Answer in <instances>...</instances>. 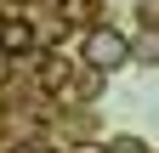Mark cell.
<instances>
[{"mask_svg":"<svg viewBox=\"0 0 159 153\" xmlns=\"http://www.w3.org/2000/svg\"><path fill=\"white\" fill-rule=\"evenodd\" d=\"M46 6H68V0H46Z\"/></svg>","mask_w":159,"mask_h":153,"instance_id":"cell-7","label":"cell"},{"mask_svg":"<svg viewBox=\"0 0 159 153\" xmlns=\"http://www.w3.org/2000/svg\"><path fill=\"white\" fill-rule=\"evenodd\" d=\"M6 74H11V57H6V51H0V85H6Z\"/></svg>","mask_w":159,"mask_h":153,"instance_id":"cell-6","label":"cell"},{"mask_svg":"<svg viewBox=\"0 0 159 153\" xmlns=\"http://www.w3.org/2000/svg\"><path fill=\"white\" fill-rule=\"evenodd\" d=\"M68 68H74V63H63V57L51 51L46 68H40V85H46V91H63V85H68Z\"/></svg>","mask_w":159,"mask_h":153,"instance_id":"cell-3","label":"cell"},{"mask_svg":"<svg viewBox=\"0 0 159 153\" xmlns=\"http://www.w3.org/2000/svg\"><path fill=\"white\" fill-rule=\"evenodd\" d=\"M0 153H40V147H29V142H11V147H0Z\"/></svg>","mask_w":159,"mask_h":153,"instance_id":"cell-5","label":"cell"},{"mask_svg":"<svg viewBox=\"0 0 159 153\" xmlns=\"http://www.w3.org/2000/svg\"><path fill=\"white\" fill-rule=\"evenodd\" d=\"M108 153H148V147H142V142H136V136H119V142H114Z\"/></svg>","mask_w":159,"mask_h":153,"instance_id":"cell-4","label":"cell"},{"mask_svg":"<svg viewBox=\"0 0 159 153\" xmlns=\"http://www.w3.org/2000/svg\"><path fill=\"white\" fill-rule=\"evenodd\" d=\"M125 63H131V40L119 28H91L85 34V68L114 74V68H125Z\"/></svg>","mask_w":159,"mask_h":153,"instance_id":"cell-1","label":"cell"},{"mask_svg":"<svg viewBox=\"0 0 159 153\" xmlns=\"http://www.w3.org/2000/svg\"><path fill=\"white\" fill-rule=\"evenodd\" d=\"M0 51H6L11 63L34 51V23H29V17H6V23H0Z\"/></svg>","mask_w":159,"mask_h":153,"instance_id":"cell-2","label":"cell"}]
</instances>
